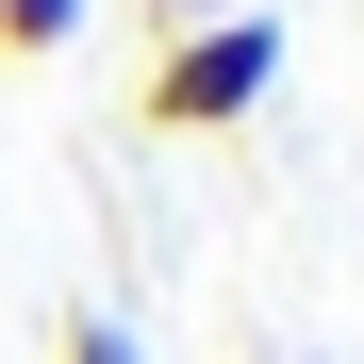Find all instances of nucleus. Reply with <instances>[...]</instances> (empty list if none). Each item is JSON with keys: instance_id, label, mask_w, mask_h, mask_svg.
I'll list each match as a JSON object with an SVG mask.
<instances>
[{"instance_id": "obj_3", "label": "nucleus", "mask_w": 364, "mask_h": 364, "mask_svg": "<svg viewBox=\"0 0 364 364\" xmlns=\"http://www.w3.org/2000/svg\"><path fill=\"white\" fill-rule=\"evenodd\" d=\"M50 364H149V348L116 331V315H67V348H50Z\"/></svg>"}, {"instance_id": "obj_2", "label": "nucleus", "mask_w": 364, "mask_h": 364, "mask_svg": "<svg viewBox=\"0 0 364 364\" xmlns=\"http://www.w3.org/2000/svg\"><path fill=\"white\" fill-rule=\"evenodd\" d=\"M67 33H83V0H0V67H50Z\"/></svg>"}, {"instance_id": "obj_4", "label": "nucleus", "mask_w": 364, "mask_h": 364, "mask_svg": "<svg viewBox=\"0 0 364 364\" xmlns=\"http://www.w3.org/2000/svg\"><path fill=\"white\" fill-rule=\"evenodd\" d=\"M149 33H199V0H149Z\"/></svg>"}, {"instance_id": "obj_1", "label": "nucleus", "mask_w": 364, "mask_h": 364, "mask_svg": "<svg viewBox=\"0 0 364 364\" xmlns=\"http://www.w3.org/2000/svg\"><path fill=\"white\" fill-rule=\"evenodd\" d=\"M265 83H282V33L265 17H199V33L149 50V133H232V116H265Z\"/></svg>"}]
</instances>
